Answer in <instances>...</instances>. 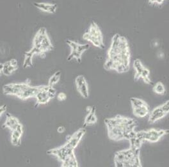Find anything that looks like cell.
<instances>
[{
	"instance_id": "obj_1",
	"label": "cell",
	"mask_w": 169,
	"mask_h": 167,
	"mask_svg": "<svg viewBox=\"0 0 169 167\" xmlns=\"http://www.w3.org/2000/svg\"><path fill=\"white\" fill-rule=\"evenodd\" d=\"M105 123L108 128L109 138L112 140H129L136 136L135 128L138 125V121L135 119L117 115L105 119Z\"/></svg>"
},
{
	"instance_id": "obj_2",
	"label": "cell",
	"mask_w": 169,
	"mask_h": 167,
	"mask_svg": "<svg viewBox=\"0 0 169 167\" xmlns=\"http://www.w3.org/2000/svg\"><path fill=\"white\" fill-rule=\"evenodd\" d=\"M115 166L117 167H142L140 149L130 147L115 154Z\"/></svg>"
},
{
	"instance_id": "obj_3",
	"label": "cell",
	"mask_w": 169,
	"mask_h": 167,
	"mask_svg": "<svg viewBox=\"0 0 169 167\" xmlns=\"http://www.w3.org/2000/svg\"><path fill=\"white\" fill-rule=\"evenodd\" d=\"M168 130L150 129L146 131H140L136 132V136L142 140L147 141L151 143H156L160 140L164 135H168Z\"/></svg>"
},
{
	"instance_id": "obj_4",
	"label": "cell",
	"mask_w": 169,
	"mask_h": 167,
	"mask_svg": "<svg viewBox=\"0 0 169 167\" xmlns=\"http://www.w3.org/2000/svg\"><path fill=\"white\" fill-rule=\"evenodd\" d=\"M74 149L71 148L67 143H66L64 145L57 147V148L49 150L47 153V154L56 156L62 163L67 158L68 156L70 155L73 152H74Z\"/></svg>"
},
{
	"instance_id": "obj_5",
	"label": "cell",
	"mask_w": 169,
	"mask_h": 167,
	"mask_svg": "<svg viewBox=\"0 0 169 167\" xmlns=\"http://www.w3.org/2000/svg\"><path fill=\"white\" fill-rule=\"evenodd\" d=\"M50 85H41L39 91L38 92L35 97L37 99L38 104H45L50 102V100L53 99L56 95L50 93L48 91Z\"/></svg>"
},
{
	"instance_id": "obj_6",
	"label": "cell",
	"mask_w": 169,
	"mask_h": 167,
	"mask_svg": "<svg viewBox=\"0 0 169 167\" xmlns=\"http://www.w3.org/2000/svg\"><path fill=\"white\" fill-rule=\"evenodd\" d=\"M75 85L77 88V90L80 94L85 99L89 97V87L87 82V80L83 75H79L75 79Z\"/></svg>"
},
{
	"instance_id": "obj_7",
	"label": "cell",
	"mask_w": 169,
	"mask_h": 167,
	"mask_svg": "<svg viewBox=\"0 0 169 167\" xmlns=\"http://www.w3.org/2000/svg\"><path fill=\"white\" fill-rule=\"evenodd\" d=\"M86 133V129L82 128L74 133L73 135L69 136V138L67 140V143L69 145L71 148L75 149L78 145V144L81 140L82 139L85 134Z\"/></svg>"
},
{
	"instance_id": "obj_8",
	"label": "cell",
	"mask_w": 169,
	"mask_h": 167,
	"mask_svg": "<svg viewBox=\"0 0 169 167\" xmlns=\"http://www.w3.org/2000/svg\"><path fill=\"white\" fill-rule=\"evenodd\" d=\"M168 113L163 110L161 108V105L155 108L154 110H152L151 112L149 115V122L150 124H153L156 122H157L159 120L163 119L166 115H167Z\"/></svg>"
},
{
	"instance_id": "obj_9",
	"label": "cell",
	"mask_w": 169,
	"mask_h": 167,
	"mask_svg": "<svg viewBox=\"0 0 169 167\" xmlns=\"http://www.w3.org/2000/svg\"><path fill=\"white\" fill-rule=\"evenodd\" d=\"M40 88L41 86L31 87V85H30L27 88H26L24 90L21 92L18 97L22 100L28 99L31 97H35L38 92L39 91Z\"/></svg>"
},
{
	"instance_id": "obj_10",
	"label": "cell",
	"mask_w": 169,
	"mask_h": 167,
	"mask_svg": "<svg viewBox=\"0 0 169 167\" xmlns=\"http://www.w3.org/2000/svg\"><path fill=\"white\" fill-rule=\"evenodd\" d=\"M87 31L91 36H92L93 37L96 38L100 43H101L102 44H105L103 41V34L101 31L99 27L97 25L96 22H92L90 26L89 30Z\"/></svg>"
},
{
	"instance_id": "obj_11",
	"label": "cell",
	"mask_w": 169,
	"mask_h": 167,
	"mask_svg": "<svg viewBox=\"0 0 169 167\" xmlns=\"http://www.w3.org/2000/svg\"><path fill=\"white\" fill-rule=\"evenodd\" d=\"M34 5L41 10L48 12L50 14H54L58 9V5L55 3H34Z\"/></svg>"
},
{
	"instance_id": "obj_12",
	"label": "cell",
	"mask_w": 169,
	"mask_h": 167,
	"mask_svg": "<svg viewBox=\"0 0 169 167\" xmlns=\"http://www.w3.org/2000/svg\"><path fill=\"white\" fill-rule=\"evenodd\" d=\"M149 112H150V110L147 103L137 107L133 108V115L138 118H144L147 116Z\"/></svg>"
},
{
	"instance_id": "obj_13",
	"label": "cell",
	"mask_w": 169,
	"mask_h": 167,
	"mask_svg": "<svg viewBox=\"0 0 169 167\" xmlns=\"http://www.w3.org/2000/svg\"><path fill=\"white\" fill-rule=\"evenodd\" d=\"M19 123L20 122H19L17 118L13 117L10 114H7L6 115V119L4 126L7 127V128L10 129L11 131H14L15 129Z\"/></svg>"
},
{
	"instance_id": "obj_14",
	"label": "cell",
	"mask_w": 169,
	"mask_h": 167,
	"mask_svg": "<svg viewBox=\"0 0 169 167\" xmlns=\"http://www.w3.org/2000/svg\"><path fill=\"white\" fill-rule=\"evenodd\" d=\"M63 167H78V163L77 161L74 152L71 154L67 156V158L62 162Z\"/></svg>"
},
{
	"instance_id": "obj_15",
	"label": "cell",
	"mask_w": 169,
	"mask_h": 167,
	"mask_svg": "<svg viewBox=\"0 0 169 167\" xmlns=\"http://www.w3.org/2000/svg\"><path fill=\"white\" fill-rule=\"evenodd\" d=\"M133 67L135 70V80L138 81L139 79H140L142 72L145 68L143 65L141 60L140 59H136L133 62Z\"/></svg>"
},
{
	"instance_id": "obj_16",
	"label": "cell",
	"mask_w": 169,
	"mask_h": 167,
	"mask_svg": "<svg viewBox=\"0 0 169 167\" xmlns=\"http://www.w3.org/2000/svg\"><path fill=\"white\" fill-rule=\"evenodd\" d=\"M83 38L85 39V40L90 42L91 43H92L94 45H95V46H96L97 48H99L101 49H104L105 47V44H102L101 43H100V42L97 41L96 38L93 37L92 36H91L89 34V33H88V31L85 32L83 35Z\"/></svg>"
},
{
	"instance_id": "obj_17",
	"label": "cell",
	"mask_w": 169,
	"mask_h": 167,
	"mask_svg": "<svg viewBox=\"0 0 169 167\" xmlns=\"http://www.w3.org/2000/svg\"><path fill=\"white\" fill-rule=\"evenodd\" d=\"M22 134L17 131H12L11 135V143L14 146H19L21 143V136Z\"/></svg>"
},
{
	"instance_id": "obj_18",
	"label": "cell",
	"mask_w": 169,
	"mask_h": 167,
	"mask_svg": "<svg viewBox=\"0 0 169 167\" xmlns=\"http://www.w3.org/2000/svg\"><path fill=\"white\" fill-rule=\"evenodd\" d=\"M17 67H15L12 66V65L10 64L9 61L6 62L4 64H3V69L2 73L4 74L6 76H10L12 73H14L15 71L17 70Z\"/></svg>"
},
{
	"instance_id": "obj_19",
	"label": "cell",
	"mask_w": 169,
	"mask_h": 167,
	"mask_svg": "<svg viewBox=\"0 0 169 167\" xmlns=\"http://www.w3.org/2000/svg\"><path fill=\"white\" fill-rule=\"evenodd\" d=\"M152 90H153L154 93L158 95H165L166 94V89H165L164 85L163 83L160 82V81H159V82L154 85L153 88H152Z\"/></svg>"
},
{
	"instance_id": "obj_20",
	"label": "cell",
	"mask_w": 169,
	"mask_h": 167,
	"mask_svg": "<svg viewBox=\"0 0 169 167\" xmlns=\"http://www.w3.org/2000/svg\"><path fill=\"white\" fill-rule=\"evenodd\" d=\"M24 55H25V58H24V63H23V67L28 68V67H31L32 65H33V61H32V59H33V57L34 55L31 53L30 51L26 52Z\"/></svg>"
},
{
	"instance_id": "obj_21",
	"label": "cell",
	"mask_w": 169,
	"mask_h": 167,
	"mask_svg": "<svg viewBox=\"0 0 169 167\" xmlns=\"http://www.w3.org/2000/svg\"><path fill=\"white\" fill-rule=\"evenodd\" d=\"M129 141L130 142V147L138 149H140L142 143L144 142V141L138 138L136 136L134 137V138H132L129 140Z\"/></svg>"
},
{
	"instance_id": "obj_22",
	"label": "cell",
	"mask_w": 169,
	"mask_h": 167,
	"mask_svg": "<svg viewBox=\"0 0 169 167\" xmlns=\"http://www.w3.org/2000/svg\"><path fill=\"white\" fill-rule=\"evenodd\" d=\"M60 77H61V72L60 71L56 72V73L50 78V80H49L48 85H50L51 87H53L54 85L58 83V81L60 80Z\"/></svg>"
},
{
	"instance_id": "obj_23",
	"label": "cell",
	"mask_w": 169,
	"mask_h": 167,
	"mask_svg": "<svg viewBox=\"0 0 169 167\" xmlns=\"http://www.w3.org/2000/svg\"><path fill=\"white\" fill-rule=\"evenodd\" d=\"M149 75H150V71H149L148 68L145 67L144 68V70L142 72L140 78H142L145 83L151 85L152 84V81L150 79V78H149Z\"/></svg>"
},
{
	"instance_id": "obj_24",
	"label": "cell",
	"mask_w": 169,
	"mask_h": 167,
	"mask_svg": "<svg viewBox=\"0 0 169 167\" xmlns=\"http://www.w3.org/2000/svg\"><path fill=\"white\" fill-rule=\"evenodd\" d=\"M82 54L80 53L79 52H78L76 50L71 51L70 55L67 58V60L71 61V60H72L73 59H76L78 63H80L81 61H82Z\"/></svg>"
},
{
	"instance_id": "obj_25",
	"label": "cell",
	"mask_w": 169,
	"mask_h": 167,
	"mask_svg": "<svg viewBox=\"0 0 169 167\" xmlns=\"http://www.w3.org/2000/svg\"><path fill=\"white\" fill-rule=\"evenodd\" d=\"M90 48V45L89 44H81L78 43V47L76 49V51L78 52H79L80 53L83 54L85 51H87Z\"/></svg>"
},
{
	"instance_id": "obj_26",
	"label": "cell",
	"mask_w": 169,
	"mask_h": 167,
	"mask_svg": "<svg viewBox=\"0 0 169 167\" xmlns=\"http://www.w3.org/2000/svg\"><path fill=\"white\" fill-rule=\"evenodd\" d=\"M66 43L71 48V51L76 50L77 47H78V42L73 41H71V40H67L66 41Z\"/></svg>"
},
{
	"instance_id": "obj_27",
	"label": "cell",
	"mask_w": 169,
	"mask_h": 167,
	"mask_svg": "<svg viewBox=\"0 0 169 167\" xmlns=\"http://www.w3.org/2000/svg\"><path fill=\"white\" fill-rule=\"evenodd\" d=\"M67 99V95L64 92H60L57 95V100L62 102Z\"/></svg>"
},
{
	"instance_id": "obj_28",
	"label": "cell",
	"mask_w": 169,
	"mask_h": 167,
	"mask_svg": "<svg viewBox=\"0 0 169 167\" xmlns=\"http://www.w3.org/2000/svg\"><path fill=\"white\" fill-rule=\"evenodd\" d=\"M6 110V105H3V106L0 107V117H1L2 115L5 112Z\"/></svg>"
},
{
	"instance_id": "obj_29",
	"label": "cell",
	"mask_w": 169,
	"mask_h": 167,
	"mask_svg": "<svg viewBox=\"0 0 169 167\" xmlns=\"http://www.w3.org/2000/svg\"><path fill=\"white\" fill-rule=\"evenodd\" d=\"M9 62H10V64L12 65V66L17 67V60H15V59H12V60L9 61Z\"/></svg>"
},
{
	"instance_id": "obj_30",
	"label": "cell",
	"mask_w": 169,
	"mask_h": 167,
	"mask_svg": "<svg viewBox=\"0 0 169 167\" xmlns=\"http://www.w3.org/2000/svg\"><path fill=\"white\" fill-rule=\"evenodd\" d=\"M66 131V128H65L64 126H60L58 127L57 129V132L59 133H63Z\"/></svg>"
},
{
	"instance_id": "obj_31",
	"label": "cell",
	"mask_w": 169,
	"mask_h": 167,
	"mask_svg": "<svg viewBox=\"0 0 169 167\" xmlns=\"http://www.w3.org/2000/svg\"><path fill=\"white\" fill-rule=\"evenodd\" d=\"M165 0H156V3L158 5H161L162 3H163Z\"/></svg>"
},
{
	"instance_id": "obj_32",
	"label": "cell",
	"mask_w": 169,
	"mask_h": 167,
	"mask_svg": "<svg viewBox=\"0 0 169 167\" xmlns=\"http://www.w3.org/2000/svg\"><path fill=\"white\" fill-rule=\"evenodd\" d=\"M156 0H149V3H151V4H154V3H156Z\"/></svg>"
}]
</instances>
